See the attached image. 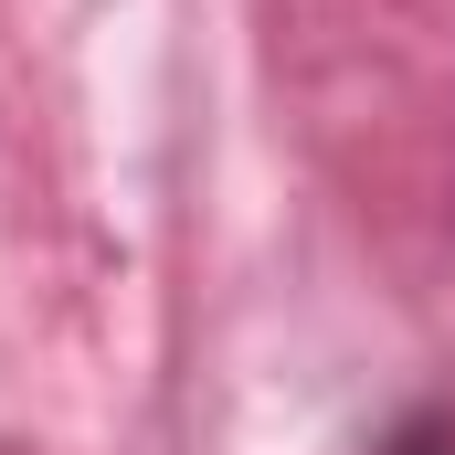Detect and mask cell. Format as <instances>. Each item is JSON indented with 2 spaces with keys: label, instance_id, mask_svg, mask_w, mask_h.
Segmentation results:
<instances>
[{
  "label": "cell",
  "instance_id": "obj_1",
  "mask_svg": "<svg viewBox=\"0 0 455 455\" xmlns=\"http://www.w3.org/2000/svg\"><path fill=\"white\" fill-rule=\"evenodd\" d=\"M371 455H455V413H445V403H424V413H403Z\"/></svg>",
  "mask_w": 455,
  "mask_h": 455
}]
</instances>
